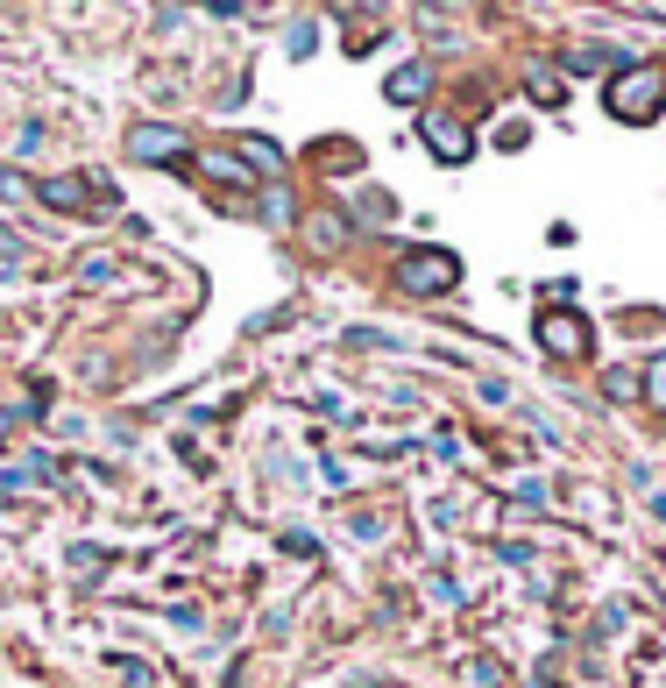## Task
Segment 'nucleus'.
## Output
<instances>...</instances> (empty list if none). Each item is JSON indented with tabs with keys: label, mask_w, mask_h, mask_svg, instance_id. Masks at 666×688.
Segmentation results:
<instances>
[{
	"label": "nucleus",
	"mask_w": 666,
	"mask_h": 688,
	"mask_svg": "<svg viewBox=\"0 0 666 688\" xmlns=\"http://www.w3.org/2000/svg\"><path fill=\"white\" fill-rule=\"evenodd\" d=\"M454 277H461L454 248H411V256H398V292H411V298L454 292Z\"/></svg>",
	"instance_id": "nucleus-1"
},
{
	"label": "nucleus",
	"mask_w": 666,
	"mask_h": 688,
	"mask_svg": "<svg viewBox=\"0 0 666 688\" xmlns=\"http://www.w3.org/2000/svg\"><path fill=\"white\" fill-rule=\"evenodd\" d=\"M659 92H666V71H659V65H631L624 79H610L603 100H610L617 121H653V114H659Z\"/></svg>",
	"instance_id": "nucleus-2"
},
{
	"label": "nucleus",
	"mask_w": 666,
	"mask_h": 688,
	"mask_svg": "<svg viewBox=\"0 0 666 688\" xmlns=\"http://www.w3.org/2000/svg\"><path fill=\"white\" fill-rule=\"evenodd\" d=\"M419 136H425V149H433L440 164H468V157H476L468 121H454V114H419Z\"/></svg>",
	"instance_id": "nucleus-3"
},
{
	"label": "nucleus",
	"mask_w": 666,
	"mask_h": 688,
	"mask_svg": "<svg viewBox=\"0 0 666 688\" xmlns=\"http://www.w3.org/2000/svg\"><path fill=\"white\" fill-rule=\"evenodd\" d=\"M539 348H546V355H567V362H581V355L596 348V341H589V327H581V313H560V305H554V313L539 320Z\"/></svg>",
	"instance_id": "nucleus-4"
},
{
	"label": "nucleus",
	"mask_w": 666,
	"mask_h": 688,
	"mask_svg": "<svg viewBox=\"0 0 666 688\" xmlns=\"http://www.w3.org/2000/svg\"><path fill=\"white\" fill-rule=\"evenodd\" d=\"M128 149L143 164H178L185 157V136H178V128H156V121H135L128 128Z\"/></svg>",
	"instance_id": "nucleus-5"
},
{
	"label": "nucleus",
	"mask_w": 666,
	"mask_h": 688,
	"mask_svg": "<svg viewBox=\"0 0 666 688\" xmlns=\"http://www.w3.org/2000/svg\"><path fill=\"white\" fill-rule=\"evenodd\" d=\"M383 92H390L398 107H425V92H433V65H398Z\"/></svg>",
	"instance_id": "nucleus-6"
},
{
	"label": "nucleus",
	"mask_w": 666,
	"mask_h": 688,
	"mask_svg": "<svg viewBox=\"0 0 666 688\" xmlns=\"http://www.w3.org/2000/svg\"><path fill=\"white\" fill-rule=\"evenodd\" d=\"M362 214H369V220H390V214H398V199H383V193H362Z\"/></svg>",
	"instance_id": "nucleus-7"
},
{
	"label": "nucleus",
	"mask_w": 666,
	"mask_h": 688,
	"mask_svg": "<svg viewBox=\"0 0 666 688\" xmlns=\"http://www.w3.org/2000/svg\"><path fill=\"white\" fill-rule=\"evenodd\" d=\"M645 397H653V405L666 412V362H653V384H645Z\"/></svg>",
	"instance_id": "nucleus-8"
}]
</instances>
